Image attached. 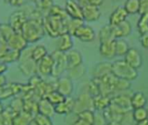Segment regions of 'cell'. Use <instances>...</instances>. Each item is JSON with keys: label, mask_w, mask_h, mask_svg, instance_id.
I'll use <instances>...</instances> for the list:
<instances>
[{"label": "cell", "mask_w": 148, "mask_h": 125, "mask_svg": "<svg viewBox=\"0 0 148 125\" xmlns=\"http://www.w3.org/2000/svg\"><path fill=\"white\" fill-rule=\"evenodd\" d=\"M43 17H29L23 24L21 34L28 44H35L46 35L43 27Z\"/></svg>", "instance_id": "1"}, {"label": "cell", "mask_w": 148, "mask_h": 125, "mask_svg": "<svg viewBox=\"0 0 148 125\" xmlns=\"http://www.w3.org/2000/svg\"><path fill=\"white\" fill-rule=\"evenodd\" d=\"M69 19V17H64L47 13L43 17L45 33L52 38H57L60 36L68 33Z\"/></svg>", "instance_id": "2"}, {"label": "cell", "mask_w": 148, "mask_h": 125, "mask_svg": "<svg viewBox=\"0 0 148 125\" xmlns=\"http://www.w3.org/2000/svg\"><path fill=\"white\" fill-rule=\"evenodd\" d=\"M112 74L121 79L132 82L137 79L139 74L136 69L131 67L125 60H116L112 64Z\"/></svg>", "instance_id": "3"}, {"label": "cell", "mask_w": 148, "mask_h": 125, "mask_svg": "<svg viewBox=\"0 0 148 125\" xmlns=\"http://www.w3.org/2000/svg\"><path fill=\"white\" fill-rule=\"evenodd\" d=\"M18 62L19 70L23 76L30 77L36 74V63L30 57V48H26L21 51V57Z\"/></svg>", "instance_id": "4"}, {"label": "cell", "mask_w": 148, "mask_h": 125, "mask_svg": "<svg viewBox=\"0 0 148 125\" xmlns=\"http://www.w3.org/2000/svg\"><path fill=\"white\" fill-rule=\"evenodd\" d=\"M130 98H131V96H128L122 92L115 94L114 96L111 97V104L109 106L114 110L125 115L126 113L133 110L131 106Z\"/></svg>", "instance_id": "5"}, {"label": "cell", "mask_w": 148, "mask_h": 125, "mask_svg": "<svg viewBox=\"0 0 148 125\" xmlns=\"http://www.w3.org/2000/svg\"><path fill=\"white\" fill-rule=\"evenodd\" d=\"M51 56L54 60V65H53L51 77L56 79L59 77H61L65 72V70H68L67 57H66L65 52L60 51L58 50L53 51L51 53Z\"/></svg>", "instance_id": "6"}, {"label": "cell", "mask_w": 148, "mask_h": 125, "mask_svg": "<svg viewBox=\"0 0 148 125\" xmlns=\"http://www.w3.org/2000/svg\"><path fill=\"white\" fill-rule=\"evenodd\" d=\"M31 88L29 84H20V83H10L7 84L1 90H0V99L4 100L10 98L11 97H16L18 94H24L27 91L30 90Z\"/></svg>", "instance_id": "7"}, {"label": "cell", "mask_w": 148, "mask_h": 125, "mask_svg": "<svg viewBox=\"0 0 148 125\" xmlns=\"http://www.w3.org/2000/svg\"><path fill=\"white\" fill-rule=\"evenodd\" d=\"M27 19H28V16L23 9L16 10L10 14L8 23L10 25V27L14 30L15 32L21 33L22 28L25 23V22L27 21Z\"/></svg>", "instance_id": "8"}, {"label": "cell", "mask_w": 148, "mask_h": 125, "mask_svg": "<svg viewBox=\"0 0 148 125\" xmlns=\"http://www.w3.org/2000/svg\"><path fill=\"white\" fill-rule=\"evenodd\" d=\"M56 90L65 97H71L74 91L73 79L70 77H59L56 79Z\"/></svg>", "instance_id": "9"}, {"label": "cell", "mask_w": 148, "mask_h": 125, "mask_svg": "<svg viewBox=\"0 0 148 125\" xmlns=\"http://www.w3.org/2000/svg\"><path fill=\"white\" fill-rule=\"evenodd\" d=\"M54 60L51 54H47L36 63V74L40 77H51Z\"/></svg>", "instance_id": "10"}, {"label": "cell", "mask_w": 148, "mask_h": 125, "mask_svg": "<svg viewBox=\"0 0 148 125\" xmlns=\"http://www.w3.org/2000/svg\"><path fill=\"white\" fill-rule=\"evenodd\" d=\"M73 37L78 38L82 43H91L95 38V31L91 26L83 23L76 29Z\"/></svg>", "instance_id": "11"}, {"label": "cell", "mask_w": 148, "mask_h": 125, "mask_svg": "<svg viewBox=\"0 0 148 125\" xmlns=\"http://www.w3.org/2000/svg\"><path fill=\"white\" fill-rule=\"evenodd\" d=\"M124 60L131 67L138 70L142 66L143 57L141 52L135 48H129L128 51L124 56Z\"/></svg>", "instance_id": "12"}, {"label": "cell", "mask_w": 148, "mask_h": 125, "mask_svg": "<svg viewBox=\"0 0 148 125\" xmlns=\"http://www.w3.org/2000/svg\"><path fill=\"white\" fill-rule=\"evenodd\" d=\"M101 16V11L100 6L94 4H87L82 7V19L86 22H96L100 19Z\"/></svg>", "instance_id": "13"}, {"label": "cell", "mask_w": 148, "mask_h": 125, "mask_svg": "<svg viewBox=\"0 0 148 125\" xmlns=\"http://www.w3.org/2000/svg\"><path fill=\"white\" fill-rule=\"evenodd\" d=\"M85 110H94V104H93V97L88 93H82L81 94L76 100H75V108L74 111L80 112Z\"/></svg>", "instance_id": "14"}, {"label": "cell", "mask_w": 148, "mask_h": 125, "mask_svg": "<svg viewBox=\"0 0 148 125\" xmlns=\"http://www.w3.org/2000/svg\"><path fill=\"white\" fill-rule=\"evenodd\" d=\"M7 44L10 49L23 51L28 47V43L23 37V36L19 32H14L8 39H7Z\"/></svg>", "instance_id": "15"}, {"label": "cell", "mask_w": 148, "mask_h": 125, "mask_svg": "<svg viewBox=\"0 0 148 125\" xmlns=\"http://www.w3.org/2000/svg\"><path fill=\"white\" fill-rule=\"evenodd\" d=\"M114 38H123L131 35L133 27L129 21L125 20L117 25H111Z\"/></svg>", "instance_id": "16"}, {"label": "cell", "mask_w": 148, "mask_h": 125, "mask_svg": "<svg viewBox=\"0 0 148 125\" xmlns=\"http://www.w3.org/2000/svg\"><path fill=\"white\" fill-rule=\"evenodd\" d=\"M64 10L69 18L82 19V8L76 0H67Z\"/></svg>", "instance_id": "17"}, {"label": "cell", "mask_w": 148, "mask_h": 125, "mask_svg": "<svg viewBox=\"0 0 148 125\" xmlns=\"http://www.w3.org/2000/svg\"><path fill=\"white\" fill-rule=\"evenodd\" d=\"M67 57V65H68V70H71L73 68L78 67L82 64L83 63V57L82 53L77 50H70L68 52H66Z\"/></svg>", "instance_id": "18"}, {"label": "cell", "mask_w": 148, "mask_h": 125, "mask_svg": "<svg viewBox=\"0 0 148 125\" xmlns=\"http://www.w3.org/2000/svg\"><path fill=\"white\" fill-rule=\"evenodd\" d=\"M75 108V99L71 97H68L61 104L55 105V111L59 115H68L74 111Z\"/></svg>", "instance_id": "19"}, {"label": "cell", "mask_w": 148, "mask_h": 125, "mask_svg": "<svg viewBox=\"0 0 148 125\" xmlns=\"http://www.w3.org/2000/svg\"><path fill=\"white\" fill-rule=\"evenodd\" d=\"M37 110L38 113L49 117H52L56 114L55 105H53L46 97H42L39 99L37 103Z\"/></svg>", "instance_id": "20"}, {"label": "cell", "mask_w": 148, "mask_h": 125, "mask_svg": "<svg viewBox=\"0 0 148 125\" xmlns=\"http://www.w3.org/2000/svg\"><path fill=\"white\" fill-rule=\"evenodd\" d=\"M99 50L102 57H104L108 59L114 58L116 56V54H115V39L112 40V41L100 43Z\"/></svg>", "instance_id": "21"}, {"label": "cell", "mask_w": 148, "mask_h": 125, "mask_svg": "<svg viewBox=\"0 0 148 125\" xmlns=\"http://www.w3.org/2000/svg\"><path fill=\"white\" fill-rule=\"evenodd\" d=\"M128 17L127 12L126 11L124 7H118L114 10L112 11L110 17H109V24L110 25H117L123 21L127 20Z\"/></svg>", "instance_id": "22"}, {"label": "cell", "mask_w": 148, "mask_h": 125, "mask_svg": "<svg viewBox=\"0 0 148 125\" xmlns=\"http://www.w3.org/2000/svg\"><path fill=\"white\" fill-rule=\"evenodd\" d=\"M57 42V50L62 52H68L69 50L73 49L74 42L72 36L69 33H65L62 36H60Z\"/></svg>", "instance_id": "23"}, {"label": "cell", "mask_w": 148, "mask_h": 125, "mask_svg": "<svg viewBox=\"0 0 148 125\" xmlns=\"http://www.w3.org/2000/svg\"><path fill=\"white\" fill-rule=\"evenodd\" d=\"M112 73V64L108 62H101L97 64L93 70L94 78H101Z\"/></svg>", "instance_id": "24"}, {"label": "cell", "mask_w": 148, "mask_h": 125, "mask_svg": "<svg viewBox=\"0 0 148 125\" xmlns=\"http://www.w3.org/2000/svg\"><path fill=\"white\" fill-rule=\"evenodd\" d=\"M21 57V51L9 48L3 55L0 56V63L9 64L18 62Z\"/></svg>", "instance_id": "25"}, {"label": "cell", "mask_w": 148, "mask_h": 125, "mask_svg": "<svg viewBox=\"0 0 148 125\" xmlns=\"http://www.w3.org/2000/svg\"><path fill=\"white\" fill-rule=\"evenodd\" d=\"M111 104V97L99 95L93 97L94 110H104Z\"/></svg>", "instance_id": "26"}, {"label": "cell", "mask_w": 148, "mask_h": 125, "mask_svg": "<svg viewBox=\"0 0 148 125\" xmlns=\"http://www.w3.org/2000/svg\"><path fill=\"white\" fill-rule=\"evenodd\" d=\"M130 100H131V106H132L133 110L145 107L147 103V98L146 95L140 91L133 93Z\"/></svg>", "instance_id": "27"}, {"label": "cell", "mask_w": 148, "mask_h": 125, "mask_svg": "<svg viewBox=\"0 0 148 125\" xmlns=\"http://www.w3.org/2000/svg\"><path fill=\"white\" fill-rule=\"evenodd\" d=\"M48 54L46 47L42 44H37L35 47L30 48V57L36 63L39 62L42 57Z\"/></svg>", "instance_id": "28"}, {"label": "cell", "mask_w": 148, "mask_h": 125, "mask_svg": "<svg viewBox=\"0 0 148 125\" xmlns=\"http://www.w3.org/2000/svg\"><path fill=\"white\" fill-rule=\"evenodd\" d=\"M99 39H100V43L112 41L115 39L113 34L112 26L109 23L101 27V29L99 31Z\"/></svg>", "instance_id": "29"}, {"label": "cell", "mask_w": 148, "mask_h": 125, "mask_svg": "<svg viewBox=\"0 0 148 125\" xmlns=\"http://www.w3.org/2000/svg\"><path fill=\"white\" fill-rule=\"evenodd\" d=\"M16 117V114L10 110L8 106L5 110L0 112V125H12L13 118Z\"/></svg>", "instance_id": "30"}, {"label": "cell", "mask_w": 148, "mask_h": 125, "mask_svg": "<svg viewBox=\"0 0 148 125\" xmlns=\"http://www.w3.org/2000/svg\"><path fill=\"white\" fill-rule=\"evenodd\" d=\"M33 122V117L28 113L22 111L20 114L16 115L12 121V125H30Z\"/></svg>", "instance_id": "31"}, {"label": "cell", "mask_w": 148, "mask_h": 125, "mask_svg": "<svg viewBox=\"0 0 148 125\" xmlns=\"http://www.w3.org/2000/svg\"><path fill=\"white\" fill-rule=\"evenodd\" d=\"M129 44L123 38H116L115 39V54L118 57L125 56L126 53L129 50Z\"/></svg>", "instance_id": "32"}, {"label": "cell", "mask_w": 148, "mask_h": 125, "mask_svg": "<svg viewBox=\"0 0 148 125\" xmlns=\"http://www.w3.org/2000/svg\"><path fill=\"white\" fill-rule=\"evenodd\" d=\"M128 15L139 14L140 2V0H127L123 6Z\"/></svg>", "instance_id": "33"}, {"label": "cell", "mask_w": 148, "mask_h": 125, "mask_svg": "<svg viewBox=\"0 0 148 125\" xmlns=\"http://www.w3.org/2000/svg\"><path fill=\"white\" fill-rule=\"evenodd\" d=\"M53 105H57L59 104H61L62 102L64 101V99L66 98L62 94H61L59 91H57L56 90H54L52 91H50L49 94L46 95L45 97Z\"/></svg>", "instance_id": "34"}, {"label": "cell", "mask_w": 148, "mask_h": 125, "mask_svg": "<svg viewBox=\"0 0 148 125\" xmlns=\"http://www.w3.org/2000/svg\"><path fill=\"white\" fill-rule=\"evenodd\" d=\"M9 107L16 115L20 114L23 110V97H17L16 96L10 102Z\"/></svg>", "instance_id": "35"}, {"label": "cell", "mask_w": 148, "mask_h": 125, "mask_svg": "<svg viewBox=\"0 0 148 125\" xmlns=\"http://www.w3.org/2000/svg\"><path fill=\"white\" fill-rule=\"evenodd\" d=\"M133 118L136 123L147 120L148 119V110L145 107L134 109L133 110Z\"/></svg>", "instance_id": "36"}, {"label": "cell", "mask_w": 148, "mask_h": 125, "mask_svg": "<svg viewBox=\"0 0 148 125\" xmlns=\"http://www.w3.org/2000/svg\"><path fill=\"white\" fill-rule=\"evenodd\" d=\"M77 117L80 118V119H82L83 121H86L88 124H91L94 125L95 115L93 110H82V111L78 112L77 113Z\"/></svg>", "instance_id": "37"}, {"label": "cell", "mask_w": 148, "mask_h": 125, "mask_svg": "<svg viewBox=\"0 0 148 125\" xmlns=\"http://www.w3.org/2000/svg\"><path fill=\"white\" fill-rule=\"evenodd\" d=\"M137 29L140 35L148 31V14L140 15L137 23Z\"/></svg>", "instance_id": "38"}, {"label": "cell", "mask_w": 148, "mask_h": 125, "mask_svg": "<svg viewBox=\"0 0 148 125\" xmlns=\"http://www.w3.org/2000/svg\"><path fill=\"white\" fill-rule=\"evenodd\" d=\"M34 4L36 9L47 14L48 10L54 3H53V0H35Z\"/></svg>", "instance_id": "39"}, {"label": "cell", "mask_w": 148, "mask_h": 125, "mask_svg": "<svg viewBox=\"0 0 148 125\" xmlns=\"http://www.w3.org/2000/svg\"><path fill=\"white\" fill-rule=\"evenodd\" d=\"M84 23L83 19H75V18H69L68 22V33H69L72 37L74 32L76 30L77 28H79L81 25Z\"/></svg>", "instance_id": "40"}, {"label": "cell", "mask_w": 148, "mask_h": 125, "mask_svg": "<svg viewBox=\"0 0 148 125\" xmlns=\"http://www.w3.org/2000/svg\"><path fill=\"white\" fill-rule=\"evenodd\" d=\"M33 122L36 125H53V122L49 117L37 113L33 119Z\"/></svg>", "instance_id": "41"}, {"label": "cell", "mask_w": 148, "mask_h": 125, "mask_svg": "<svg viewBox=\"0 0 148 125\" xmlns=\"http://www.w3.org/2000/svg\"><path fill=\"white\" fill-rule=\"evenodd\" d=\"M14 30L10 27L9 23H1L0 25V37L5 41L14 33Z\"/></svg>", "instance_id": "42"}, {"label": "cell", "mask_w": 148, "mask_h": 125, "mask_svg": "<svg viewBox=\"0 0 148 125\" xmlns=\"http://www.w3.org/2000/svg\"><path fill=\"white\" fill-rule=\"evenodd\" d=\"M69 77L72 79H78V78H81L84 75L85 69H84L83 65L82 64V65H80L78 67L69 70Z\"/></svg>", "instance_id": "43"}, {"label": "cell", "mask_w": 148, "mask_h": 125, "mask_svg": "<svg viewBox=\"0 0 148 125\" xmlns=\"http://www.w3.org/2000/svg\"><path fill=\"white\" fill-rule=\"evenodd\" d=\"M88 93L92 97H95L96 96H99L100 95V90H99V87H98V84H97V82L95 78H93L89 84H88Z\"/></svg>", "instance_id": "44"}, {"label": "cell", "mask_w": 148, "mask_h": 125, "mask_svg": "<svg viewBox=\"0 0 148 125\" xmlns=\"http://www.w3.org/2000/svg\"><path fill=\"white\" fill-rule=\"evenodd\" d=\"M140 44L141 46L144 48V49H148V31L143 33L140 35Z\"/></svg>", "instance_id": "45"}, {"label": "cell", "mask_w": 148, "mask_h": 125, "mask_svg": "<svg viewBox=\"0 0 148 125\" xmlns=\"http://www.w3.org/2000/svg\"><path fill=\"white\" fill-rule=\"evenodd\" d=\"M4 2L12 7H22L24 4L25 0H4Z\"/></svg>", "instance_id": "46"}, {"label": "cell", "mask_w": 148, "mask_h": 125, "mask_svg": "<svg viewBox=\"0 0 148 125\" xmlns=\"http://www.w3.org/2000/svg\"><path fill=\"white\" fill-rule=\"evenodd\" d=\"M139 14H148V3H140V7L139 10Z\"/></svg>", "instance_id": "47"}, {"label": "cell", "mask_w": 148, "mask_h": 125, "mask_svg": "<svg viewBox=\"0 0 148 125\" xmlns=\"http://www.w3.org/2000/svg\"><path fill=\"white\" fill-rule=\"evenodd\" d=\"M7 78L3 74H0V90L7 84Z\"/></svg>", "instance_id": "48"}, {"label": "cell", "mask_w": 148, "mask_h": 125, "mask_svg": "<svg viewBox=\"0 0 148 125\" xmlns=\"http://www.w3.org/2000/svg\"><path fill=\"white\" fill-rule=\"evenodd\" d=\"M73 125H93V124H88V123H87L86 121H83L82 119H80V118H78V117H77V119L74 122Z\"/></svg>", "instance_id": "49"}, {"label": "cell", "mask_w": 148, "mask_h": 125, "mask_svg": "<svg viewBox=\"0 0 148 125\" xmlns=\"http://www.w3.org/2000/svg\"><path fill=\"white\" fill-rule=\"evenodd\" d=\"M88 3L90 4H94V5H97V6H101L103 3L104 0H88Z\"/></svg>", "instance_id": "50"}, {"label": "cell", "mask_w": 148, "mask_h": 125, "mask_svg": "<svg viewBox=\"0 0 148 125\" xmlns=\"http://www.w3.org/2000/svg\"><path fill=\"white\" fill-rule=\"evenodd\" d=\"M8 70V66L7 64L0 63V74H4Z\"/></svg>", "instance_id": "51"}, {"label": "cell", "mask_w": 148, "mask_h": 125, "mask_svg": "<svg viewBox=\"0 0 148 125\" xmlns=\"http://www.w3.org/2000/svg\"><path fill=\"white\" fill-rule=\"evenodd\" d=\"M77 1V3L80 4V6L82 8V7H84L85 5H87V4H89V3H88V0H76Z\"/></svg>", "instance_id": "52"}, {"label": "cell", "mask_w": 148, "mask_h": 125, "mask_svg": "<svg viewBox=\"0 0 148 125\" xmlns=\"http://www.w3.org/2000/svg\"><path fill=\"white\" fill-rule=\"evenodd\" d=\"M136 125H148V119L147 120H144V121H141V122H138Z\"/></svg>", "instance_id": "53"}, {"label": "cell", "mask_w": 148, "mask_h": 125, "mask_svg": "<svg viewBox=\"0 0 148 125\" xmlns=\"http://www.w3.org/2000/svg\"><path fill=\"white\" fill-rule=\"evenodd\" d=\"M108 125H122L121 123H116V122H113V123H109Z\"/></svg>", "instance_id": "54"}, {"label": "cell", "mask_w": 148, "mask_h": 125, "mask_svg": "<svg viewBox=\"0 0 148 125\" xmlns=\"http://www.w3.org/2000/svg\"><path fill=\"white\" fill-rule=\"evenodd\" d=\"M3 110V107L2 105V103H1V99H0V112H2Z\"/></svg>", "instance_id": "55"}, {"label": "cell", "mask_w": 148, "mask_h": 125, "mask_svg": "<svg viewBox=\"0 0 148 125\" xmlns=\"http://www.w3.org/2000/svg\"><path fill=\"white\" fill-rule=\"evenodd\" d=\"M140 3H148V0H140Z\"/></svg>", "instance_id": "56"}, {"label": "cell", "mask_w": 148, "mask_h": 125, "mask_svg": "<svg viewBox=\"0 0 148 125\" xmlns=\"http://www.w3.org/2000/svg\"><path fill=\"white\" fill-rule=\"evenodd\" d=\"M113 2H119V1H121V0H112Z\"/></svg>", "instance_id": "57"}, {"label": "cell", "mask_w": 148, "mask_h": 125, "mask_svg": "<svg viewBox=\"0 0 148 125\" xmlns=\"http://www.w3.org/2000/svg\"><path fill=\"white\" fill-rule=\"evenodd\" d=\"M29 1H31V2H33V3H34V1H35V0H29Z\"/></svg>", "instance_id": "58"}, {"label": "cell", "mask_w": 148, "mask_h": 125, "mask_svg": "<svg viewBox=\"0 0 148 125\" xmlns=\"http://www.w3.org/2000/svg\"><path fill=\"white\" fill-rule=\"evenodd\" d=\"M105 125H108V124H105Z\"/></svg>", "instance_id": "59"}, {"label": "cell", "mask_w": 148, "mask_h": 125, "mask_svg": "<svg viewBox=\"0 0 148 125\" xmlns=\"http://www.w3.org/2000/svg\"><path fill=\"white\" fill-rule=\"evenodd\" d=\"M0 25H1V23H0Z\"/></svg>", "instance_id": "60"}]
</instances>
